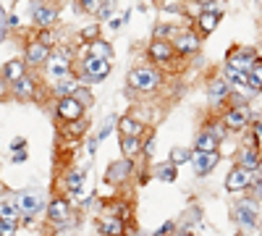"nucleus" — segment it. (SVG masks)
<instances>
[{
    "label": "nucleus",
    "mask_w": 262,
    "mask_h": 236,
    "mask_svg": "<svg viewBox=\"0 0 262 236\" xmlns=\"http://www.w3.org/2000/svg\"><path fill=\"white\" fill-rule=\"evenodd\" d=\"M173 228H176V221H165L155 233H152V236H168V233H173Z\"/></svg>",
    "instance_id": "49530a36"
},
{
    "label": "nucleus",
    "mask_w": 262,
    "mask_h": 236,
    "mask_svg": "<svg viewBox=\"0 0 262 236\" xmlns=\"http://www.w3.org/2000/svg\"><path fill=\"white\" fill-rule=\"evenodd\" d=\"M97 231L100 236H126L128 233V223L118 216H111V212H105V216L97 218Z\"/></svg>",
    "instance_id": "6ab92c4d"
},
{
    "label": "nucleus",
    "mask_w": 262,
    "mask_h": 236,
    "mask_svg": "<svg viewBox=\"0 0 262 236\" xmlns=\"http://www.w3.org/2000/svg\"><path fill=\"white\" fill-rule=\"evenodd\" d=\"M194 3H200L202 8H210L212 3H217V0H194Z\"/></svg>",
    "instance_id": "864d4df0"
},
{
    "label": "nucleus",
    "mask_w": 262,
    "mask_h": 236,
    "mask_svg": "<svg viewBox=\"0 0 262 236\" xmlns=\"http://www.w3.org/2000/svg\"><path fill=\"white\" fill-rule=\"evenodd\" d=\"M191 158H194V149H191V147H184V144L173 147V149H170V155H168V160H170L173 165H189Z\"/></svg>",
    "instance_id": "c756f323"
},
{
    "label": "nucleus",
    "mask_w": 262,
    "mask_h": 236,
    "mask_svg": "<svg viewBox=\"0 0 262 236\" xmlns=\"http://www.w3.org/2000/svg\"><path fill=\"white\" fill-rule=\"evenodd\" d=\"M257 60H259V58H257L254 50H249V48H233V50L228 53V58H226V69L238 71V74H249Z\"/></svg>",
    "instance_id": "0eeeda50"
},
{
    "label": "nucleus",
    "mask_w": 262,
    "mask_h": 236,
    "mask_svg": "<svg viewBox=\"0 0 262 236\" xmlns=\"http://www.w3.org/2000/svg\"><path fill=\"white\" fill-rule=\"evenodd\" d=\"M221 118H223L228 132H244L252 123V111H249V105H231Z\"/></svg>",
    "instance_id": "1a4fd4ad"
},
{
    "label": "nucleus",
    "mask_w": 262,
    "mask_h": 236,
    "mask_svg": "<svg viewBox=\"0 0 262 236\" xmlns=\"http://www.w3.org/2000/svg\"><path fill=\"white\" fill-rule=\"evenodd\" d=\"M8 147H11V153H27V139L24 137H13Z\"/></svg>",
    "instance_id": "79ce46f5"
},
{
    "label": "nucleus",
    "mask_w": 262,
    "mask_h": 236,
    "mask_svg": "<svg viewBox=\"0 0 262 236\" xmlns=\"http://www.w3.org/2000/svg\"><path fill=\"white\" fill-rule=\"evenodd\" d=\"M16 207L21 210V223H32L34 216L42 210V197L37 195V191L27 189V191H18V195L13 197Z\"/></svg>",
    "instance_id": "39448f33"
},
{
    "label": "nucleus",
    "mask_w": 262,
    "mask_h": 236,
    "mask_svg": "<svg viewBox=\"0 0 262 236\" xmlns=\"http://www.w3.org/2000/svg\"><path fill=\"white\" fill-rule=\"evenodd\" d=\"M27 63H24V58H16V60H8V63H3V69H0V76H3L6 81H8V87L11 84H16L18 79H24L27 76Z\"/></svg>",
    "instance_id": "aec40b11"
},
{
    "label": "nucleus",
    "mask_w": 262,
    "mask_h": 236,
    "mask_svg": "<svg viewBox=\"0 0 262 236\" xmlns=\"http://www.w3.org/2000/svg\"><path fill=\"white\" fill-rule=\"evenodd\" d=\"M84 105L76 100V97H63V100H58L55 102V116L63 121V123H76V121H81L84 118Z\"/></svg>",
    "instance_id": "f8f14e48"
},
{
    "label": "nucleus",
    "mask_w": 262,
    "mask_h": 236,
    "mask_svg": "<svg viewBox=\"0 0 262 236\" xmlns=\"http://www.w3.org/2000/svg\"><path fill=\"white\" fill-rule=\"evenodd\" d=\"M152 174H155V179H158V181L173 184V181L179 179V165H173L170 160H165V163H158V165H155V170H152Z\"/></svg>",
    "instance_id": "bb28decb"
},
{
    "label": "nucleus",
    "mask_w": 262,
    "mask_h": 236,
    "mask_svg": "<svg viewBox=\"0 0 262 236\" xmlns=\"http://www.w3.org/2000/svg\"><path fill=\"white\" fill-rule=\"evenodd\" d=\"M81 186H84V170H71L69 174V179H66V191H69V200L71 197H76L79 191H81Z\"/></svg>",
    "instance_id": "7c9ffc66"
},
{
    "label": "nucleus",
    "mask_w": 262,
    "mask_h": 236,
    "mask_svg": "<svg viewBox=\"0 0 262 236\" xmlns=\"http://www.w3.org/2000/svg\"><path fill=\"white\" fill-rule=\"evenodd\" d=\"M163 71L158 66H134L128 71L126 81H128V87L134 90V92H142V95H149V92H155L160 84H163Z\"/></svg>",
    "instance_id": "f03ea898"
},
{
    "label": "nucleus",
    "mask_w": 262,
    "mask_h": 236,
    "mask_svg": "<svg viewBox=\"0 0 262 236\" xmlns=\"http://www.w3.org/2000/svg\"><path fill=\"white\" fill-rule=\"evenodd\" d=\"M111 13H113V0H105V3H102V8L97 11V16H100V18H113Z\"/></svg>",
    "instance_id": "de8ad7c7"
},
{
    "label": "nucleus",
    "mask_w": 262,
    "mask_h": 236,
    "mask_svg": "<svg viewBox=\"0 0 262 236\" xmlns=\"http://www.w3.org/2000/svg\"><path fill=\"white\" fill-rule=\"evenodd\" d=\"M97 144H100V139L95 137V139H92L90 144H86V153H90V155H95V153H97Z\"/></svg>",
    "instance_id": "8fccbe9b"
},
{
    "label": "nucleus",
    "mask_w": 262,
    "mask_h": 236,
    "mask_svg": "<svg viewBox=\"0 0 262 236\" xmlns=\"http://www.w3.org/2000/svg\"><path fill=\"white\" fill-rule=\"evenodd\" d=\"M37 39L42 42V45H48V48H53V45H55V34H53V29H42Z\"/></svg>",
    "instance_id": "37998d69"
},
{
    "label": "nucleus",
    "mask_w": 262,
    "mask_h": 236,
    "mask_svg": "<svg viewBox=\"0 0 262 236\" xmlns=\"http://www.w3.org/2000/svg\"><path fill=\"white\" fill-rule=\"evenodd\" d=\"M50 55H53V48L42 45L39 39L27 42V48H24V63L32 66V69H45V63L50 60Z\"/></svg>",
    "instance_id": "9b49d317"
},
{
    "label": "nucleus",
    "mask_w": 262,
    "mask_h": 236,
    "mask_svg": "<svg viewBox=\"0 0 262 236\" xmlns=\"http://www.w3.org/2000/svg\"><path fill=\"white\" fill-rule=\"evenodd\" d=\"M84 48H86V55H95V58H102V60L113 58V45L105 42V39H95V42H90V45H84Z\"/></svg>",
    "instance_id": "cd10ccee"
},
{
    "label": "nucleus",
    "mask_w": 262,
    "mask_h": 236,
    "mask_svg": "<svg viewBox=\"0 0 262 236\" xmlns=\"http://www.w3.org/2000/svg\"><path fill=\"white\" fill-rule=\"evenodd\" d=\"M249 90L254 92V95H259V90H262V60H257L254 66H252V71H249Z\"/></svg>",
    "instance_id": "473e14b6"
},
{
    "label": "nucleus",
    "mask_w": 262,
    "mask_h": 236,
    "mask_svg": "<svg viewBox=\"0 0 262 236\" xmlns=\"http://www.w3.org/2000/svg\"><path fill=\"white\" fill-rule=\"evenodd\" d=\"M249 195L262 205V176H259V179H254V184H252V189H249Z\"/></svg>",
    "instance_id": "a18cd8bd"
},
{
    "label": "nucleus",
    "mask_w": 262,
    "mask_h": 236,
    "mask_svg": "<svg viewBox=\"0 0 262 236\" xmlns=\"http://www.w3.org/2000/svg\"><path fill=\"white\" fill-rule=\"evenodd\" d=\"M113 126H118V116H107L105 121H102V126H100V132H97V139L102 142V139H107V137H111V132H113Z\"/></svg>",
    "instance_id": "f704fd0d"
},
{
    "label": "nucleus",
    "mask_w": 262,
    "mask_h": 236,
    "mask_svg": "<svg viewBox=\"0 0 262 236\" xmlns=\"http://www.w3.org/2000/svg\"><path fill=\"white\" fill-rule=\"evenodd\" d=\"M147 58L155 60L158 66H170V63L176 60V50H173V45L165 39H152L147 45Z\"/></svg>",
    "instance_id": "2eb2a0df"
},
{
    "label": "nucleus",
    "mask_w": 262,
    "mask_h": 236,
    "mask_svg": "<svg viewBox=\"0 0 262 236\" xmlns=\"http://www.w3.org/2000/svg\"><path fill=\"white\" fill-rule=\"evenodd\" d=\"M8 92H11V87H8V81L0 76V100H6L8 97Z\"/></svg>",
    "instance_id": "09e8293b"
},
{
    "label": "nucleus",
    "mask_w": 262,
    "mask_h": 236,
    "mask_svg": "<svg viewBox=\"0 0 262 236\" xmlns=\"http://www.w3.org/2000/svg\"><path fill=\"white\" fill-rule=\"evenodd\" d=\"M55 21H58V8L45 6V3H39V0L32 6V24H34L39 32H42V29H53Z\"/></svg>",
    "instance_id": "f3484780"
},
{
    "label": "nucleus",
    "mask_w": 262,
    "mask_h": 236,
    "mask_svg": "<svg viewBox=\"0 0 262 236\" xmlns=\"http://www.w3.org/2000/svg\"><path fill=\"white\" fill-rule=\"evenodd\" d=\"M259 97H262V90H259Z\"/></svg>",
    "instance_id": "6e6d98bb"
},
{
    "label": "nucleus",
    "mask_w": 262,
    "mask_h": 236,
    "mask_svg": "<svg viewBox=\"0 0 262 236\" xmlns=\"http://www.w3.org/2000/svg\"><path fill=\"white\" fill-rule=\"evenodd\" d=\"M76 71H84L95 84H100V81H105L107 76H111L113 66H111V60H102V58H95V55H84Z\"/></svg>",
    "instance_id": "423d86ee"
},
{
    "label": "nucleus",
    "mask_w": 262,
    "mask_h": 236,
    "mask_svg": "<svg viewBox=\"0 0 262 236\" xmlns=\"http://www.w3.org/2000/svg\"><path fill=\"white\" fill-rule=\"evenodd\" d=\"M144 153V139L142 137H121V155L134 163Z\"/></svg>",
    "instance_id": "4be33fe9"
},
{
    "label": "nucleus",
    "mask_w": 262,
    "mask_h": 236,
    "mask_svg": "<svg viewBox=\"0 0 262 236\" xmlns=\"http://www.w3.org/2000/svg\"><path fill=\"white\" fill-rule=\"evenodd\" d=\"M0 221H6V223H18L21 221V210L16 207L13 200H0Z\"/></svg>",
    "instance_id": "c85d7f7f"
},
{
    "label": "nucleus",
    "mask_w": 262,
    "mask_h": 236,
    "mask_svg": "<svg viewBox=\"0 0 262 236\" xmlns=\"http://www.w3.org/2000/svg\"><path fill=\"white\" fill-rule=\"evenodd\" d=\"M202 6L200 3H194V0H186V3H184V16H189L191 21H196V18H200L202 16Z\"/></svg>",
    "instance_id": "e433bc0d"
},
{
    "label": "nucleus",
    "mask_w": 262,
    "mask_h": 236,
    "mask_svg": "<svg viewBox=\"0 0 262 236\" xmlns=\"http://www.w3.org/2000/svg\"><path fill=\"white\" fill-rule=\"evenodd\" d=\"M231 100V84L223 74H217L207 81V105L210 108H223Z\"/></svg>",
    "instance_id": "20e7f679"
},
{
    "label": "nucleus",
    "mask_w": 262,
    "mask_h": 236,
    "mask_svg": "<svg viewBox=\"0 0 262 236\" xmlns=\"http://www.w3.org/2000/svg\"><path fill=\"white\" fill-rule=\"evenodd\" d=\"M121 24H123V18H111V21H107V27H111V29H121Z\"/></svg>",
    "instance_id": "3c124183"
},
{
    "label": "nucleus",
    "mask_w": 262,
    "mask_h": 236,
    "mask_svg": "<svg viewBox=\"0 0 262 236\" xmlns=\"http://www.w3.org/2000/svg\"><path fill=\"white\" fill-rule=\"evenodd\" d=\"M131 174H134V163L126 160V158H121V160H113L111 165H107L105 181L111 184V186H121V184H126V181L131 179Z\"/></svg>",
    "instance_id": "4468645a"
},
{
    "label": "nucleus",
    "mask_w": 262,
    "mask_h": 236,
    "mask_svg": "<svg viewBox=\"0 0 262 236\" xmlns=\"http://www.w3.org/2000/svg\"><path fill=\"white\" fill-rule=\"evenodd\" d=\"M118 132H121V137H142L147 132V126L134 116H121L118 118Z\"/></svg>",
    "instance_id": "b1692460"
},
{
    "label": "nucleus",
    "mask_w": 262,
    "mask_h": 236,
    "mask_svg": "<svg viewBox=\"0 0 262 236\" xmlns=\"http://www.w3.org/2000/svg\"><path fill=\"white\" fill-rule=\"evenodd\" d=\"M79 37H81L84 45H90V42L100 39V24H97V21H92V24H86V27L79 32Z\"/></svg>",
    "instance_id": "72a5a7b5"
},
{
    "label": "nucleus",
    "mask_w": 262,
    "mask_h": 236,
    "mask_svg": "<svg viewBox=\"0 0 262 236\" xmlns=\"http://www.w3.org/2000/svg\"><path fill=\"white\" fill-rule=\"evenodd\" d=\"M11 95L13 97H21V100H32L37 95V81L32 76H24L18 79L16 84H11Z\"/></svg>",
    "instance_id": "a878e982"
},
{
    "label": "nucleus",
    "mask_w": 262,
    "mask_h": 236,
    "mask_svg": "<svg viewBox=\"0 0 262 236\" xmlns=\"http://www.w3.org/2000/svg\"><path fill=\"white\" fill-rule=\"evenodd\" d=\"M6 37H8V13H6L3 6H0V45H3Z\"/></svg>",
    "instance_id": "a19ab883"
},
{
    "label": "nucleus",
    "mask_w": 262,
    "mask_h": 236,
    "mask_svg": "<svg viewBox=\"0 0 262 236\" xmlns=\"http://www.w3.org/2000/svg\"><path fill=\"white\" fill-rule=\"evenodd\" d=\"M79 90H81V84H79V79H76L74 74H71V76H66V79L53 81V95H55L58 100H63V97H74Z\"/></svg>",
    "instance_id": "412c9836"
},
{
    "label": "nucleus",
    "mask_w": 262,
    "mask_h": 236,
    "mask_svg": "<svg viewBox=\"0 0 262 236\" xmlns=\"http://www.w3.org/2000/svg\"><path fill=\"white\" fill-rule=\"evenodd\" d=\"M189 165L196 176H210L212 170L221 165V153H194Z\"/></svg>",
    "instance_id": "a211bd4d"
},
{
    "label": "nucleus",
    "mask_w": 262,
    "mask_h": 236,
    "mask_svg": "<svg viewBox=\"0 0 262 236\" xmlns=\"http://www.w3.org/2000/svg\"><path fill=\"white\" fill-rule=\"evenodd\" d=\"M18 231V223H6V221H0V236H16Z\"/></svg>",
    "instance_id": "c03bdc74"
},
{
    "label": "nucleus",
    "mask_w": 262,
    "mask_h": 236,
    "mask_svg": "<svg viewBox=\"0 0 262 236\" xmlns=\"http://www.w3.org/2000/svg\"><path fill=\"white\" fill-rule=\"evenodd\" d=\"M0 195H3V181H0Z\"/></svg>",
    "instance_id": "5fc2aeb1"
},
{
    "label": "nucleus",
    "mask_w": 262,
    "mask_h": 236,
    "mask_svg": "<svg viewBox=\"0 0 262 236\" xmlns=\"http://www.w3.org/2000/svg\"><path fill=\"white\" fill-rule=\"evenodd\" d=\"M259 216H262V205L252 195H242L231 207V218L242 231H254L259 226Z\"/></svg>",
    "instance_id": "f257e3e1"
},
{
    "label": "nucleus",
    "mask_w": 262,
    "mask_h": 236,
    "mask_svg": "<svg viewBox=\"0 0 262 236\" xmlns=\"http://www.w3.org/2000/svg\"><path fill=\"white\" fill-rule=\"evenodd\" d=\"M191 149L194 153H221V139H215L210 132L202 128V132L194 137V147Z\"/></svg>",
    "instance_id": "393cba45"
},
{
    "label": "nucleus",
    "mask_w": 262,
    "mask_h": 236,
    "mask_svg": "<svg viewBox=\"0 0 262 236\" xmlns=\"http://www.w3.org/2000/svg\"><path fill=\"white\" fill-rule=\"evenodd\" d=\"M160 8L168 13H184V0H160Z\"/></svg>",
    "instance_id": "58836bf2"
},
{
    "label": "nucleus",
    "mask_w": 262,
    "mask_h": 236,
    "mask_svg": "<svg viewBox=\"0 0 262 236\" xmlns=\"http://www.w3.org/2000/svg\"><path fill=\"white\" fill-rule=\"evenodd\" d=\"M45 74L50 81H58V79H66L74 74V63H71V53L69 50H53L50 60L45 63Z\"/></svg>",
    "instance_id": "7ed1b4c3"
},
{
    "label": "nucleus",
    "mask_w": 262,
    "mask_h": 236,
    "mask_svg": "<svg viewBox=\"0 0 262 236\" xmlns=\"http://www.w3.org/2000/svg\"><path fill=\"white\" fill-rule=\"evenodd\" d=\"M254 179H257V176H252L249 170L233 165V168L228 170V176H226V191H231V195H249Z\"/></svg>",
    "instance_id": "6e6552de"
},
{
    "label": "nucleus",
    "mask_w": 262,
    "mask_h": 236,
    "mask_svg": "<svg viewBox=\"0 0 262 236\" xmlns=\"http://www.w3.org/2000/svg\"><path fill=\"white\" fill-rule=\"evenodd\" d=\"M249 126H252V139H249V144H254L257 149H262V118H259V121H252Z\"/></svg>",
    "instance_id": "4c0bfd02"
},
{
    "label": "nucleus",
    "mask_w": 262,
    "mask_h": 236,
    "mask_svg": "<svg viewBox=\"0 0 262 236\" xmlns=\"http://www.w3.org/2000/svg\"><path fill=\"white\" fill-rule=\"evenodd\" d=\"M202 128H205V132H210L215 139H221V142H223V139H226V134H228V128H226L223 118H210Z\"/></svg>",
    "instance_id": "2f4dec72"
},
{
    "label": "nucleus",
    "mask_w": 262,
    "mask_h": 236,
    "mask_svg": "<svg viewBox=\"0 0 262 236\" xmlns=\"http://www.w3.org/2000/svg\"><path fill=\"white\" fill-rule=\"evenodd\" d=\"M11 160H13V163H24V160H27V153H13Z\"/></svg>",
    "instance_id": "603ef678"
},
{
    "label": "nucleus",
    "mask_w": 262,
    "mask_h": 236,
    "mask_svg": "<svg viewBox=\"0 0 262 236\" xmlns=\"http://www.w3.org/2000/svg\"><path fill=\"white\" fill-rule=\"evenodd\" d=\"M170 45H173V50H176V55H191V53H196V50L202 48V39H200V32L181 29Z\"/></svg>",
    "instance_id": "ddd939ff"
},
{
    "label": "nucleus",
    "mask_w": 262,
    "mask_h": 236,
    "mask_svg": "<svg viewBox=\"0 0 262 236\" xmlns=\"http://www.w3.org/2000/svg\"><path fill=\"white\" fill-rule=\"evenodd\" d=\"M155 147H158V139H155V134H149V137L144 139V153H142V158L152 160V158H155Z\"/></svg>",
    "instance_id": "ea45409f"
},
{
    "label": "nucleus",
    "mask_w": 262,
    "mask_h": 236,
    "mask_svg": "<svg viewBox=\"0 0 262 236\" xmlns=\"http://www.w3.org/2000/svg\"><path fill=\"white\" fill-rule=\"evenodd\" d=\"M102 3H105V0H76V6L81 11H86V13H92V16H97V11L102 8Z\"/></svg>",
    "instance_id": "c9c22d12"
},
{
    "label": "nucleus",
    "mask_w": 262,
    "mask_h": 236,
    "mask_svg": "<svg viewBox=\"0 0 262 236\" xmlns=\"http://www.w3.org/2000/svg\"><path fill=\"white\" fill-rule=\"evenodd\" d=\"M45 210H48V221L55 226H66L71 221V200L69 197H53Z\"/></svg>",
    "instance_id": "dca6fc26"
},
{
    "label": "nucleus",
    "mask_w": 262,
    "mask_h": 236,
    "mask_svg": "<svg viewBox=\"0 0 262 236\" xmlns=\"http://www.w3.org/2000/svg\"><path fill=\"white\" fill-rule=\"evenodd\" d=\"M194 24H196V32H200L202 37H207V34H212V32L217 29V24H221V13H215V11L205 8V11H202V16L196 18Z\"/></svg>",
    "instance_id": "5701e85b"
},
{
    "label": "nucleus",
    "mask_w": 262,
    "mask_h": 236,
    "mask_svg": "<svg viewBox=\"0 0 262 236\" xmlns=\"http://www.w3.org/2000/svg\"><path fill=\"white\" fill-rule=\"evenodd\" d=\"M236 165L238 168H244V170H249L252 176H262L259 174V168H262V149H257L254 144H244L242 149L236 153Z\"/></svg>",
    "instance_id": "9d476101"
}]
</instances>
